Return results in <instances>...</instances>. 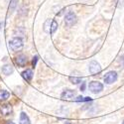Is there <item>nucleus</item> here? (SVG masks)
Instances as JSON below:
<instances>
[{
  "label": "nucleus",
  "mask_w": 124,
  "mask_h": 124,
  "mask_svg": "<svg viewBox=\"0 0 124 124\" xmlns=\"http://www.w3.org/2000/svg\"><path fill=\"white\" fill-rule=\"evenodd\" d=\"M85 82H82V85H80V90L84 91V90H85Z\"/></svg>",
  "instance_id": "obj_18"
},
{
  "label": "nucleus",
  "mask_w": 124,
  "mask_h": 124,
  "mask_svg": "<svg viewBox=\"0 0 124 124\" xmlns=\"http://www.w3.org/2000/svg\"><path fill=\"white\" fill-rule=\"evenodd\" d=\"M88 69H89V73L91 75H96V74H99L101 71V67L100 65L95 61H92L89 63V66H88Z\"/></svg>",
  "instance_id": "obj_5"
},
{
  "label": "nucleus",
  "mask_w": 124,
  "mask_h": 124,
  "mask_svg": "<svg viewBox=\"0 0 124 124\" xmlns=\"http://www.w3.org/2000/svg\"><path fill=\"white\" fill-rule=\"evenodd\" d=\"M123 124H124V122H123Z\"/></svg>",
  "instance_id": "obj_20"
},
{
  "label": "nucleus",
  "mask_w": 124,
  "mask_h": 124,
  "mask_svg": "<svg viewBox=\"0 0 124 124\" xmlns=\"http://www.w3.org/2000/svg\"><path fill=\"white\" fill-rule=\"evenodd\" d=\"M10 96V93L7 91V90H0V101H3V100H6L7 98H9Z\"/></svg>",
  "instance_id": "obj_12"
},
{
  "label": "nucleus",
  "mask_w": 124,
  "mask_h": 124,
  "mask_svg": "<svg viewBox=\"0 0 124 124\" xmlns=\"http://www.w3.org/2000/svg\"><path fill=\"white\" fill-rule=\"evenodd\" d=\"M76 92L74 90L71 89H67V90H64L63 93H62V98H63L64 100H71L73 99V97L75 96Z\"/></svg>",
  "instance_id": "obj_6"
},
{
  "label": "nucleus",
  "mask_w": 124,
  "mask_h": 124,
  "mask_svg": "<svg viewBox=\"0 0 124 124\" xmlns=\"http://www.w3.org/2000/svg\"><path fill=\"white\" fill-rule=\"evenodd\" d=\"M16 63L18 66L20 67H24L27 63V58L25 55H19L17 58H16Z\"/></svg>",
  "instance_id": "obj_9"
},
{
  "label": "nucleus",
  "mask_w": 124,
  "mask_h": 124,
  "mask_svg": "<svg viewBox=\"0 0 124 124\" xmlns=\"http://www.w3.org/2000/svg\"><path fill=\"white\" fill-rule=\"evenodd\" d=\"M58 29V23L57 21H55V20H52V25H51V33L50 34H54L56 31Z\"/></svg>",
  "instance_id": "obj_14"
},
{
  "label": "nucleus",
  "mask_w": 124,
  "mask_h": 124,
  "mask_svg": "<svg viewBox=\"0 0 124 124\" xmlns=\"http://www.w3.org/2000/svg\"><path fill=\"white\" fill-rule=\"evenodd\" d=\"M88 88L89 90L92 92V93H99V92H101L103 90V85L101 84V82L99 81H96V80H93L89 82L88 85Z\"/></svg>",
  "instance_id": "obj_2"
},
{
  "label": "nucleus",
  "mask_w": 124,
  "mask_h": 124,
  "mask_svg": "<svg viewBox=\"0 0 124 124\" xmlns=\"http://www.w3.org/2000/svg\"><path fill=\"white\" fill-rule=\"evenodd\" d=\"M117 80V73L116 71H109V73H107L104 77V82L107 85H111L113 84V82H115Z\"/></svg>",
  "instance_id": "obj_4"
},
{
  "label": "nucleus",
  "mask_w": 124,
  "mask_h": 124,
  "mask_svg": "<svg viewBox=\"0 0 124 124\" xmlns=\"http://www.w3.org/2000/svg\"><path fill=\"white\" fill-rule=\"evenodd\" d=\"M77 15L74 12H68L65 16V23L68 26H73L77 23Z\"/></svg>",
  "instance_id": "obj_3"
},
{
  "label": "nucleus",
  "mask_w": 124,
  "mask_h": 124,
  "mask_svg": "<svg viewBox=\"0 0 124 124\" xmlns=\"http://www.w3.org/2000/svg\"><path fill=\"white\" fill-rule=\"evenodd\" d=\"M7 124H15V123H13V122H11V121H8Z\"/></svg>",
  "instance_id": "obj_19"
},
{
  "label": "nucleus",
  "mask_w": 124,
  "mask_h": 124,
  "mask_svg": "<svg viewBox=\"0 0 124 124\" xmlns=\"http://www.w3.org/2000/svg\"><path fill=\"white\" fill-rule=\"evenodd\" d=\"M12 112V106L10 104H4L0 107V113L2 115H9Z\"/></svg>",
  "instance_id": "obj_7"
},
{
  "label": "nucleus",
  "mask_w": 124,
  "mask_h": 124,
  "mask_svg": "<svg viewBox=\"0 0 124 124\" xmlns=\"http://www.w3.org/2000/svg\"><path fill=\"white\" fill-rule=\"evenodd\" d=\"M51 25H52V20H47L44 24V30L47 33H51Z\"/></svg>",
  "instance_id": "obj_13"
},
{
  "label": "nucleus",
  "mask_w": 124,
  "mask_h": 124,
  "mask_svg": "<svg viewBox=\"0 0 124 124\" xmlns=\"http://www.w3.org/2000/svg\"><path fill=\"white\" fill-rule=\"evenodd\" d=\"M38 57L36 56V57H34V59H33V62H32V65H33V67H36V65H37V62H38Z\"/></svg>",
  "instance_id": "obj_17"
},
{
  "label": "nucleus",
  "mask_w": 124,
  "mask_h": 124,
  "mask_svg": "<svg viewBox=\"0 0 124 124\" xmlns=\"http://www.w3.org/2000/svg\"><path fill=\"white\" fill-rule=\"evenodd\" d=\"M2 71L5 76H9L13 73V67L11 65H4L2 68Z\"/></svg>",
  "instance_id": "obj_11"
},
{
  "label": "nucleus",
  "mask_w": 124,
  "mask_h": 124,
  "mask_svg": "<svg viewBox=\"0 0 124 124\" xmlns=\"http://www.w3.org/2000/svg\"><path fill=\"white\" fill-rule=\"evenodd\" d=\"M22 77H23V78L25 80L31 81V80H32V78H33V71L31 70H24L22 73Z\"/></svg>",
  "instance_id": "obj_10"
},
{
  "label": "nucleus",
  "mask_w": 124,
  "mask_h": 124,
  "mask_svg": "<svg viewBox=\"0 0 124 124\" xmlns=\"http://www.w3.org/2000/svg\"><path fill=\"white\" fill-rule=\"evenodd\" d=\"M70 80L71 81V84H74V85H78V84H79V82H81V78H76V77H70Z\"/></svg>",
  "instance_id": "obj_15"
},
{
  "label": "nucleus",
  "mask_w": 124,
  "mask_h": 124,
  "mask_svg": "<svg viewBox=\"0 0 124 124\" xmlns=\"http://www.w3.org/2000/svg\"><path fill=\"white\" fill-rule=\"evenodd\" d=\"M19 124H31L29 116L26 114L25 112L20 113V119H19Z\"/></svg>",
  "instance_id": "obj_8"
},
{
  "label": "nucleus",
  "mask_w": 124,
  "mask_h": 124,
  "mask_svg": "<svg viewBox=\"0 0 124 124\" xmlns=\"http://www.w3.org/2000/svg\"><path fill=\"white\" fill-rule=\"evenodd\" d=\"M17 3H18V0H12L11 3H10V11H14L16 6H17Z\"/></svg>",
  "instance_id": "obj_16"
},
{
  "label": "nucleus",
  "mask_w": 124,
  "mask_h": 124,
  "mask_svg": "<svg viewBox=\"0 0 124 124\" xmlns=\"http://www.w3.org/2000/svg\"><path fill=\"white\" fill-rule=\"evenodd\" d=\"M9 46L14 52L20 51V50H22V48H23V41H22L21 38H18V37L13 38L9 42Z\"/></svg>",
  "instance_id": "obj_1"
}]
</instances>
